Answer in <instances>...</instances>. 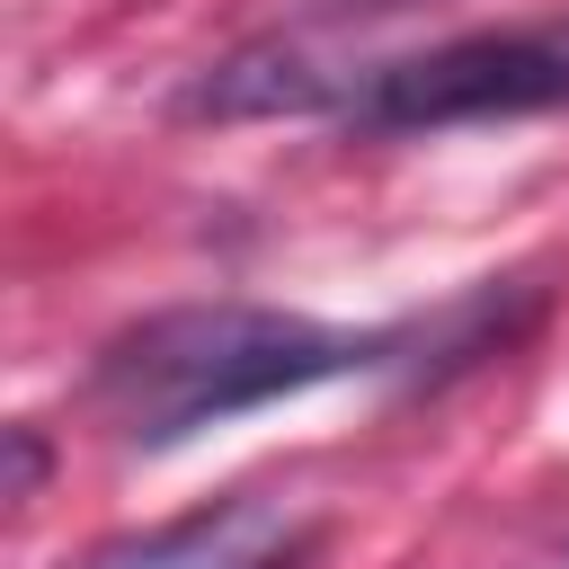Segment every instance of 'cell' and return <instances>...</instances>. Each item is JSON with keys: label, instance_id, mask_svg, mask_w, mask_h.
<instances>
[{"label": "cell", "instance_id": "cell-5", "mask_svg": "<svg viewBox=\"0 0 569 569\" xmlns=\"http://www.w3.org/2000/svg\"><path fill=\"white\" fill-rule=\"evenodd\" d=\"M36 480H44V445L36 427H9V498H36Z\"/></svg>", "mask_w": 569, "mask_h": 569}, {"label": "cell", "instance_id": "cell-1", "mask_svg": "<svg viewBox=\"0 0 569 569\" xmlns=\"http://www.w3.org/2000/svg\"><path fill=\"white\" fill-rule=\"evenodd\" d=\"M400 356H409V329H347L284 302H178L98 347L89 400L133 453H178L204 427L302 400L320 382L400 373Z\"/></svg>", "mask_w": 569, "mask_h": 569}, {"label": "cell", "instance_id": "cell-3", "mask_svg": "<svg viewBox=\"0 0 569 569\" xmlns=\"http://www.w3.org/2000/svg\"><path fill=\"white\" fill-rule=\"evenodd\" d=\"M356 71L320 62L302 36H258L222 62H204L178 98V116H213V124H249V116H347Z\"/></svg>", "mask_w": 569, "mask_h": 569}, {"label": "cell", "instance_id": "cell-2", "mask_svg": "<svg viewBox=\"0 0 569 569\" xmlns=\"http://www.w3.org/2000/svg\"><path fill=\"white\" fill-rule=\"evenodd\" d=\"M569 107V9L542 27H471L418 44L400 62L356 71L338 124L356 133H445V124H516Z\"/></svg>", "mask_w": 569, "mask_h": 569}, {"label": "cell", "instance_id": "cell-4", "mask_svg": "<svg viewBox=\"0 0 569 569\" xmlns=\"http://www.w3.org/2000/svg\"><path fill=\"white\" fill-rule=\"evenodd\" d=\"M302 551V533L267 507V498H213L142 542L98 551V569H284Z\"/></svg>", "mask_w": 569, "mask_h": 569}]
</instances>
